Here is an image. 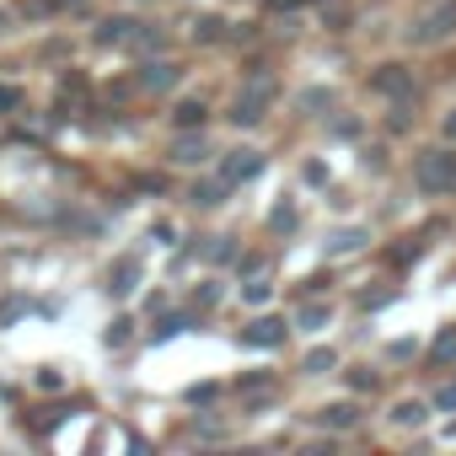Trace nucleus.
<instances>
[{
  "mask_svg": "<svg viewBox=\"0 0 456 456\" xmlns=\"http://www.w3.org/2000/svg\"><path fill=\"white\" fill-rule=\"evenodd\" d=\"M242 338H248V344H264V349H274V344L285 338V322H280V317H264V322H253Z\"/></svg>",
  "mask_w": 456,
  "mask_h": 456,
  "instance_id": "obj_6",
  "label": "nucleus"
},
{
  "mask_svg": "<svg viewBox=\"0 0 456 456\" xmlns=\"http://www.w3.org/2000/svg\"><path fill=\"white\" fill-rule=\"evenodd\" d=\"M354 248H365V232H338L333 237V253H354Z\"/></svg>",
  "mask_w": 456,
  "mask_h": 456,
  "instance_id": "obj_16",
  "label": "nucleus"
},
{
  "mask_svg": "<svg viewBox=\"0 0 456 456\" xmlns=\"http://www.w3.org/2000/svg\"><path fill=\"white\" fill-rule=\"evenodd\" d=\"M328 102H333V92H322V86L317 92H301V108H328Z\"/></svg>",
  "mask_w": 456,
  "mask_h": 456,
  "instance_id": "obj_20",
  "label": "nucleus"
},
{
  "mask_svg": "<svg viewBox=\"0 0 456 456\" xmlns=\"http://www.w3.org/2000/svg\"><path fill=\"white\" fill-rule=\"evenodd\" d=\"M354 419H360L354 403H333V408H322V424H328V429H354Z\"/></svg>",
  "mask_w": 456,
  "mask_h": 456,
  "instance_id": "obj_8",
  "label": "nucleus"
},
{
  "mask_svg": "<svg viewBox=\"0 0 456 456\" xmlns=\"http://www.w3.org/2000/svg\"><path fill=\"white\" fill-rule=\"evenodd\" d=\"M440 134H445V140H456V108L445 113V124H440Z\"/></svg>",
  "mask_w": 456,
  "mask_h": 456,
  "instance_id": "obj_25",
  "label": "nucleus"
},
{
  "mask_svg": "<svg viewBox=\"0 0 456 456\" xmlns=\"http://www.w3.org/2000/svg\"><path fill=\"white\" fill-rule=\"evenodd\" d=\"M108 280H113V285H108L113 296H129V290H134V280H140V264H134V258H118V269H113Z\"/></svg>",
  "mask_w": 456,
  "mask_h": 456,
  "instance_id": "obj_7",
  "label": "nucleus"
},
{
  "mask_svg": "<svg viewBox=\"0 0 456 456\" xmlns=\"http://www.w3.org/2000/svg\"><path fill=\"white\" fill-rule=\"evenodd\" d=\"M370 86H376L381 97H408V92H413V81H408L403 65H381V70L370 76Z\"/></svg>",
  "mask_w": 456,
  "mask_h": 456,
  "instance_id": "obj_4",
  "label": "nucleus"
},
{
  "mask_svg": "<svg viewBox=\"0 0 456 456\" xmlns=\"http://www.w3.org/2000/svg\"><path fill=\"white\" fill-rule=\"evenodd\" d=\"M274 225H280V232H285V225H296V209H290V204H280V209H274Z\"/></svg>",
  "mask_w": 456,
  "mask_h": 456,
  "instance_id": "obj_22",
  "label": "nucleus"
},
{
  "mask_svg": "<svg viewBox=\"0 0 456 456\" xmlns=\"http://www.w3.org/2000/svg\"><path fill=\"white\" fill-rule=\"evenodd\" d=\"M129 28H134V22L113 17V22H102V33H97V38H102V44H129Z\"/></svg>",
  "mask_w": 456,
  "mask_h": 456,
  "instance_id": "obj_13",
  "label": "nucleus"
},
{
  "mask_svg": "<svg viewBox=\"0 0 456 456\" xmlns=\"http://www.w3.org/2000/svg\"><path fill=\"white\" fill-rule=\"evenodd\" d=\"M225 188H232L225 177H215V183H199V188H193V204H220V199H225Z\"/></svg>",
  "mask_w": 456,
  "mask_h": 456,
  "instance_id": "obj_12",
  "label": "nucleus"
},
{
  "mask_svg": "<svg viewBox=\"0 0 456 456\" xmlns=\"http://www.w3.org/2000/svg\"><path fill=\"white\" fill-rule=\"evenodd\" d=\"M392 419H397L403 429H413V424H424V403H397V408H392Z\"/></svg>",
  "mask_w": 456,
  "mask_h": 456,
  "instance_id": "obj_15",
  "label": "nucleus"
},
{
  "mask_svg": "<svg viewBox=\"0 0 456 456\" xmlns=\"http://www.w3.org/2000/svg\"><path fill=\"white\" fill-rule=\"evenodd\" d=\"M269 97H274V81H253V86L237 97L232 118H237V124H258V118H264V108H269Z\"/></svg>",
  "mask_w": 456,
  "mask_h": 456,
  "instance_id": "obj_3",
  "label": "nucleus"
},
{
  "mask_svg": "<svg viewBox=\"0 0 456 456\" xmlns=\"http://www.w3.org/2000/svg\"><path fill=\"white\" fill-rule=\"evenodd\" d=\"M429 360H435V365H451V360H456V328H445V333L429 344Z\"/></svg>",
  "mask_w": 456,
  "mask_h": 456,
  "instance_id": "obj_11",
  "label": "nucleus"
},
{
  "mask_svg": "<svg viewBox=\"0 0 456 456\" xmlns=\"http://www.w3.org/2000/svg\"><path fill=\"white\" fill-rule=\"evenodd\" d=\"M413 183H419L424 193H451V188H456V151H451V145H429V151H419V161H413Z\"/></svg>",
  "mask_w": 456,
  "mask_h": 456,
  "instance_id": "obj_1",
  "label": "nucleus"
},
{
  "mask_svg": "<svg viewBox=\"0 0 456 456\" xmlns=\"http://www.w3.org/2000/svg\"><path fill=\"white\" fill-rule=\"evenodd\" d=\"M17 102H22V92H17V86H0V113L17 108Z\"/></svg>",
  "mask_w": 456,
  "mask_h": 456,
  "instance_id": "obj_21",
  "label": "nucleus"
},
{
  "mask_svg": "<svg viewBox=\"0 0 456 456\" xmlns=\"http://www.w3.org/2000/svg\"><path fill=\"white\" fill-rule=\"evenodd\" d=\"M435 403H440V408H456V387H445V392H435Z\"/></svg>",
  "mask_w": 456,
  "mask_h": 456,
  "instance_id": "obj_24",
  "label": "nucleus"
},
{
  "mask_svg": "<svg viewBox=\"0 0 456 456\" xmlns=\"http://www.w3.org/2000/svg\"><path fill=\"white\" fill-rule=\"evenodd\" d=\"M328 322V306H301V328H322Z\"/></svg>",
  "mask_w": 456,
  "mask_h": 456,
  "instance_id": "obj_19",
  "label": "nucleus"
},
{
  "mask_svg": "<svg viewBox=\"0 0 456 456\" xmlns=\"http://www.w3.org/2000/svg\"><path fill=\"white\" fill-rule=\"evenodd\" d=\"M172 118H177L183 129H199V124H204V102H177V113H172Z\"/></svg>",
  "mask_w": 456,
  "mask_h": 456,
  "instance_id": "obj_14",
  "label": "nucleus"
},
{
  "mask_svg": "<svg viewBox=\"0 0 456 456\" xmlns=\"http://www.w3.org/2000/svg\"><path fill=\"white\" fill-rule=\"evenodd\" d=\"M204 156H209L204 140H177V145H172V161H183V167H193V161H204Z\"/></svg>",
  "mask_w": 456,
  "mask_h": 456,
  "instance_id": "obj_10",
  "label": "nucleus"
},
{
  "mask_svg": "<svg viewBox=\"0 0 456 456\" xmlns=\"http://www.w3.org/2000/svg\"><path fill=\"white\" fill-rule=\"evenodd\" d=\"M258 167H264V156H258V151H232V161H225V172H220V177H225V183H248Z\"/></svg>",
  "mask_w": 456,
  "mask_h": 456,
  "instance_id": "obj_5",
  "label": "nucleus"
},
{
  "mask_svg": "<svg viewBox=\"0 0 456 456\" xmlns=\"http://www.w3.org/2000/svg\"><path fill=\"white\" fill-rule=\"evenodd\" d=\"M220 28H225L220 17H204V22L193 28V38H204V44H215V38H220Z\"/></svg>",
  "mask_w": 456,
  "mask_h": 456,
  "instance_id": "obj_17",
  "label": "nucleus"
},
{
  "mask_svg": "<svg viewBox=\"0 0 456 456\" xmlns=\"http://www.w3.org/2000/svg\"><path fill=\"white\" fill-rule=\"evenodd\" d=\"M151 92H167L172 81H177V65H145V76H140Z\"/></svg>",
  "mask_w": 456,
  "mask_h": 456,
  "instance_id": "obj_9",
  "label": "nucleus"
},
{
  "mask_svg": "<svg viewBox=\"0 0 456 456\" xmlns=\"http://www.w3.org/2000/svg\"><path fill=\"white\" fill-rule=\"evenodd\" d=\"M387 296H392V285H387V290H365V296H360V306H381Z\"/></svg>",
  "mask_w": 456,
  "mask_h": 456,
  "instance_id": "obj_23",
  "label": "nucleus"
},
{
  "mask_svg": "<svg viewBox=\"0 0 456 456\" xmlns=\"http://www.w3.org/2000/svg\"><path fill=\"white\" fill-rule=\"evenodd\" d=\"M333 360H338L333 349H312V354H306V370H333Z\"/></svg>",
  "mask_w": 456,
  "mask_h": 456,
  "instance_id": "obj_18",
  "label": "nucleus"
},
{
  "mask_svg": "<svg viewBox=\"0 0 456 456\" xmlns=\"http://www.w3.org/2000/svg\"><path fill=\"white\" fill-rule=\"evenodd\" d=\"M456 33V0H440V6L413 28V44H440V38H451Z\"/></svg>",
  "mask_w": 456,
  "mask_h": 456,
  "instance_id": "obj_2",
  "label": "nucleus"
}]
</instances>
